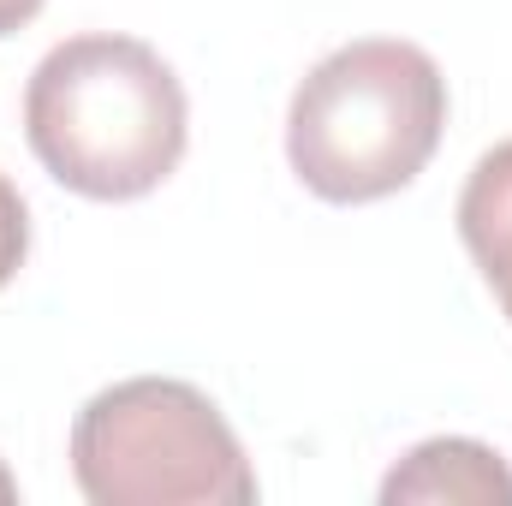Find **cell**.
<instances>
[{
    "mask_svg": "<svg viewBox=\"0 0 512 506\" xmlns=\"http://www.w3.org/2000/svg\"><path fill=\"white\" fill-rule=\"evenodd\" d=\"M24 137L54 185L90 203H137L185 161L191 102L149 42L90 30L36 60L24 84Z\"/></svg>",
    "mask_w": 512,
    "mask_h": 506,
    "instance_id": "1",
    "label": "cell"
},
{
    "mask_svg": "<svg viewBox=\"0 0 512 506\" xmlns=\"http://www.w3.org/2000/svg\"><path fill=\"white\" fill-rule=\"evenodd\" d=\"M447 131L441 66L399 36H364L310 66L286 108V161L322 203H382L405 191Z\"/></svg>",
    "mask_w": 512,
    "mask_h": 506,
    "instance_id": "2",
    "label": "cell"
},
{
    "mask_svg": "<svg viewBox=\"0 0 512 506\" xmlns=\"http://www.w3.org/2000/svg\"><path fill=\"white\" fill-rule=\"evenodd\" d=\"M72 483L90 506H251L256 471L221 405L179 376H131L84 399Z\"/></svg>",
    "mask_w": 512,
    "mask_h": 506,
    "instance_id": "3",
    "label": "cell"
},
{
    "mask_svg": "<svg viewBox=\"0 0 512 506\" xmlns=\"http://www.w3.org/2000/svg\"><path fill=\"white\" fill-rule=\"evenodd\" d=\"M382 506H512V471L471 435H435L382 477Z\"/></svg>",
    "mask_w": 512,
    "mask_h": 506,
    "instance_id": "4",
    "label": "cell"
},
{
    "mask_svg": "<svg viewBox=\"0 0 512 506\" xmlns=\"http://www.w3.org/2000/svg\"><path fill=\"white\" fill-rule=\"evenodd\" d=\"M459 239L512 322V137L495 143L459 191Z\"/></svg>",
    "mask_w": 512,
    "mask_h": 506,
    "instance_id": "5",
    "label": "cell"
},
{
    "mask_svg": "<svg viewBox=\"0 0 512 506\" xmlns=\"http://www.w3.org/2000/svg\"><path fill=\"white\" fill-rule=\"evenodd\" d=\"M24 256H30V209H24L18 185L0 173V286H12Z\"/></svg>",
    "mask_w": 512,
    "mask_h": 506,
    "instance_id": "6",
    "label": "cell"
},
{
    "mask_svg": "<svg viewBox=\"0 0 512 506\" xmlns=\"http://www.w3.org/2000/svg\"><path fill=\"white\" fill-rule=\"evenodd\" d=\"M42 6H48V0H0V36H18Z\"/></svg>",
    "mask_w": 512,
    "mask_h": 506,
    "instance_id": "7",
    "label": "cell"
},
{
    "mask_svg": "<svg viewBox=\"0 0 512 506\" xmlns=\"http://www.w3.org/2000/svg\"><path fill=\"white\" fill-rule=\"evenodd\" d=\"M6 501H18V477H12V471L0 465V506H6Z\"/></svg>",
    "mask_w": 512,
    "mask_h": 506,
    "instance_id": "8",
    "label": "cell"
}]
</instances>
